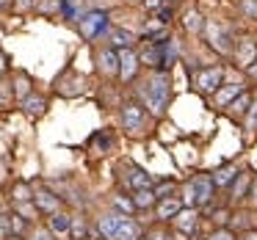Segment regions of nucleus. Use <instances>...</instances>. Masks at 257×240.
<instances>
[{"mask_svg": "<svg viewBox=\"0 0 257 240\" xmlns=\"http://www.w3.org/2000/svg\"><path fill=\"white\" fill-rule=\"evenodd\" d=\"M243 240H257V232H249V234H243Z\"/></svg>", "mask_w": 257, "mask_h": 240, "instance_id": "obj_40", "label": "nucleus"}, {"mask_svg": "<svg viewBox=\"0 0 257 240\" xmlns=\"http://www.w3.org/2000/svg\"><path fill=\"white\" fill-rule=\"evenodd\" d=\"M9 234H12V221L9 215H0V240H6Z\"/></svg>", "mask_w": 257, "mask_h": 240, "instance_id": "obj_26", "label": "nucleus"}, {"mask_svg": "<svg viewBox=\"0 0 257 240\" xmlns=\"http://www.w3.org/2000/svg\"><path fill=\"white\" fill-rule=\"evenodd\" d=\"M0 69H6V61H3V53H0Z\"/></svg>", "mask_w": 257, "mask_h": 240, "instance_id": "obj_43", "label": "nucleus"}, {"mask_svg": "<svg viewBox=\"0 0 257 240\" xmlns=\"http://www.w3.org/2000/svg\"><path fill=\"white\" fill-rule=\"evenodd\" d=\"M172 190H174V185H172V182H163L161 188L152 190V193H155V199H158V196H161V199H169V196H172Z\"/></svg>", "mask_w": 257, "mask_h": 240, "instance_id": "obj_27", "label": "nucleus"}, {"mask_svg": "<svg viewBox=\"0 0 257 240\" xmlns=\"http://www.w3.org/2000/svg\"><path fill=\"white\" fill-rule=\"evenodd\" d=\"M116 207H122L124 212H130V210H136L133 207V201H127V199H116Z\"/></svg>", "mask_w": 257, "mask_h": 240, "instance_id": "obj_34", "label": "nucleus"}, {"mask_svg": "<svg viewBox=\"0 0 257 240\" xmlns=\"http://www.w3.org/2000/svg\"><path fill=\"white\" fill-rule=\"evenodd\" d=\"M9 3H12V0H0V9H6Z\"/></svg>", "mask_w": 257, "mask_h": 240, "instance_id": "obj_41", "label": "nucleus"}, {"mask_svg": "<svg viewBox=\"0 0 257 240\" xmlns=\"http://www.w3.org/2000/svg\"><path fill=\"white\" fill-rule=\"evenodd\" d=\"M172 3H177V0H172Z\"/></svg>", "mask_w": 257, "mask_h": 240, "instance_id": "obj_44", "label": "nucleus"}, {"mask_svg": "<svg viewBox=\"0 0 257 240\" xmlns=\"http://www.w3.org/2000/svg\"><path fill=\"white\" fill-rule=\"evenodd\" d=\"M155 204V193L150 190H136V199H133V207H139V210H147V207Z\"/></svg>", "mask_w": 257, "mask_h": 240, "instance_id": "obj_19", "label": "nucleus"}, {"mask_svg": "<svg viewBox=\"0 0 257 240\" xmlns=\"http://www.w3.org/2000/svg\"><path fill=\"white\" fill-rule=\"evenodd\" d=\"M34 204L39 212H58V207H61V201H58V196L47 193V190H39V193H34Z\"/></svg>", "mask_w": 257, "mask_h": 240, "instance_id": "obj_10", "label": "nucleus"}, {"mask_svg": "<svg viewBox=\"0 0 257 240\" xmlns=\"http://www.w3.org/2000/svg\"><path fill=\"white\" fill-rule=\"evenodd\" d=\"M127 185L133 190H150L152 188V177L147 171H141V168H133V171H130V177H127Z\"/></svg>", "mask_w": 257, "mask_h": 240, "instance_id": "obj_12", "label": "nucleus"}, {"mask_svg": "<svg viewBox=\"0 0 257 240\" xmlns=\"http://www.w3.org/2000/svg\"><path fill=\"white\" fill-rule=\"evenodd\" d=\"M213 221H216V223H221V226H224V223L229 221V212H227V210H218L216 215H213Z\"/></svg>", "mask_w": 257, "mask_h": 240, "instance_id": "obj_32", "label": "nucleus"}, {"mask_svg": "<svg viewBox=\"0 0 257 240\" xmlns=\"http://www.w3.org/2000/svg\"><path fill=\"white\" fill-rule=\"evenodd\" d=\"M251 201H254V204H257V182L251 185Z\"/></svg>", "mask_w": 257, "mask_h": 240, "instance_id": "obj_38", "label": "nucleus"}, {"mask_svg": "<svg viewBox=\"0 0 257 240\" xmlns=\"http://www.w3.org/2000/svg\"><path fill=\"white\" fill-rule=\"evenodd\" d=\"M235 58L240 61V67L249 69L251 64H254V58H257V42L254 39H243V42H240V47L235 50Z\"/></svg>", "mask_w": 257, "mask_h": 240, "instance_id": "obj_9", "label": "nucleus"}, {"mask_svg": "<svg viewBox=\"0 0 257 240\" xmlns=\"http://www.w3.org/2000/svg\"><path fill=\"white\" fill-rule=\"evenodd\" d=\"M34 6V0H17V9H31Z\"/></svg>", "mask_w": 257, "mask_h": 240, "instance_id": "obj_36", "label": "nucleus"}, {"mask_svg": "<svg viewBox=\"0 0 257 240\" xmlns=\"http://www.w3.org/2000/svg\"><path fill=\"white\" fill-rule=\"evenodd\" d=\"M207 240H235V234L229 232V229H216V232H213Z\"/></svg>", "mask_w": 257, "mask_h": 240, "instance_id": "obj_28", "label": "nucleus"}, {"mask_svg": "<svg viewBox=\"0 0 257 240\" xmlns=\"http://www.w3.org/2000/svg\"><path fill=\"white\" fill-rule=\"evenodd\" d=\"M169 94H172V80H169L166 72H155L144 86H141V97H144L147 108H150L152 113H158V116L166 111Z\"/></svg>", "mask_w": 257, "mask_h": 240, "instance_id": "obj_1", "label": "nucleus"}, {"mask_svg": "<svg viewBox=\"0 0 257 240\" xmlns=\"http://www.w3.org/2000/svg\"><path fill=\"white\" fill-rule=\"evenodd\" d=\"M246 127L249 130L257 127V102H251V113H249V119H246Z\"/></svg>", "mask_w": 257, "mask_h": 240, "instance_id": "obj_29", "label": "nucleus"}, {"mask_svg": "<svg viewBox=\"0 0 257 240\" xmlns=\"http://www.w3.org/2000/svg\"><path fill=\"white\" fill-rule=\"evenodd\" d=\"M34 240H56V234H53L50 229H39V232L34 234Z\"/></svg>", "mask_w": 257, "mask_h": 240, "instance_id": "obj_31", "label": "nucleus"}, {"mask_svg": "<svg viewBox=\"0 0 257 240\" xmlns=\"http://www.w3.org/2000/svg\"><path fill=\"white\" fill-rule=\"evenodd\" d=\"M69 226H72V218L67 212H53L50 215V232L53 234H67Z\"/></svg>", "mask_w": 257, "mask_h": 240, "instance_id": "obj_15", "label": "nucleus"}, {"mask_svg": "<svg viewBox=\"0 0 257 240\" xmlns=\"http://www.w3.org/2000/svg\"><path fill=\"white\" fill-rule=\"evenodd\" d=\"M28 89H31L28 78H25V75H20V78H17V97H20V100H25V97H28Z\"/></svg>", "mask_w": 257, "mask_h": 240, "instance_id": "obj_25", "label": "nucleus"}, {"mask_svg": "<svg viewBox=\"0 0 257 240\" xmlns=\"http://www.w3.org/2000/svg\"><path fill=\"white\" fill-rule=\"evenodd\" d=\"M97 226H100L105 240H136L139 237V226L127 215H102Z\"/></svg>", "mask_w": 257, "mask_h": 240, "instance_id": "obj_2", "label": "nucleus"}, {"mask_svg": "<svg viewBox=\"0 0 257 240\" xmlns=\"http://www.w3.org/2000/svg\"><path fill=\"white\" fill-rule=\"evenodd\" d=\"M136 42V36L130 34V31H122V28H116V31H111V47H119V50H130V45Z\"/></svg>", "mask_w": 257, "mask_h": 240, "instance_id": "obj_16", "label": "nucleus"}, {"mask_svg": "<svg viewBox=\"0 0 257 240\" xmlns=\"http://www.w3.org/2000/svg\"><path fill=\"white\" fill-rule=\"evenodd\" d=\"M28 199H34V196H31V190H28V185L20 182L17 188H14V201H17V204H23V201H28Z\"/></svg>", "mask_w": 257, "mask_h": 240, "instance_id": "obj_23", "label": "nucleus"}, {"mask_svg": "<svg viewBox=\"0 0 257 240\" xmlns=\"http://www.w3.org/2000/svg\"><path fill=\"white\" fill-rule=\"evenodd\" d=\"M147 240H169V234L166 232H152V234H147Z\"/></svg>", "mask_w": 257, "mask_h": 240, "instance_id": "obj_35", "label": "nucleus"}, {"mask_svg": "<svg viewBox=\"0 0 257 240\" xmlns=\"http://www.w3.org/2000/svg\"><path fill=\"white\" fill-rule=\"evenodd\" d=\"M196 212L194 210H180L177 215H174V223H177V229L180 232H185V234H194L196 232Z\"/></svg>", "mask_w": 257, "mask_h": 240, "instance_id": "obj_11", "label": "nucleus"}, {"mask_svg": "<svg viewBox=\"0 0 257 240\" xmlns=\"http://www.w3.org/2000/svg\"><path fill=\"white\" fill-rule=\"evenodd\" d=\"M158 20H161V23H169V20H172V9H158Z\"/></svg>", "mask_w": 257, "mask_h": 240, "instance_id": "obj_33", "label": "nucleus"}, {"mask_svg": "<svg viewBox=\"0 0 257 240\" xmlns=\"http://www.w3.org/2000/svg\"><path fill=\"white\" fill-rule=\"evenodd\" d=\"M213 188H216V185H213L210 177H205V174H202V177H194L185 185V201H188V204H196V207L207 204V201L213 199Z\"/></svg>", "mask_w": 257, "mask_h": 240, "instance_id": "obj_3", "label": "nucleus"}, {"mask_svg": "<svg viewBox=\"0 0 257 240\" xmlns=\"http://www.w3.org/2000/svg\"><path fill=\"white\" fill-rule=\"evenodd\" d=\"M246 182H249V179H246V174H238V185H235V199H238V196L246 190Z\"/></svg>", "mask_w": 257, "mask_h": 240, "instance_id": "obj_30", "label": "nucleus"}, {"mask_svg": "<svg viewBox=\"0 0 257 240\" xmlns=\"http://www.w3.org/2000/svg\"><path fill=\"white\" fill-rule=\"evenodd\" d=\"M122 122H124V130H127V133H141V127H144V108H141L139 102H124Z\"/></svg>", "mask_w": 257, "mask_h": 240, "instance_id": "obj_7", "label": "nucleus"}, {"mask_svg": "<svg viewBox=\"0 0 257 240\" xmlns=\"http://www.w3.org/2000/svg\"><path fill=\"white\" fill-rule=\"evenodd\" d=\"M78 25H80L83 39L94 42L97 36L108 28V14L105 12H89V14H83V17H78Z\"/></svg>", "mask_w": 257, "mask_h": 240, "instance_id": "obj_4", "label": "nucleus"}, {"mask_svg": "<svg viewBox=\"0 0 257 240\" xmlns=\"http://www.w3.org/2000/svg\"><path fill=\"white\" fill-rule=\"evenodd\" d=\"M119 75H122V80H133L136 69H139V58H136L133 50H119Z\"/></svg>", "mask_w": 257, "mask_h": 240, "instance_id": "obj_8", "label": "nucleus"}, {"mask_svg": "<svg viewBox=\"0 0 257 240\" xmlns=\"http://www.w3.org/2000/svg\"><path fill=\"white\" fill-rule=\"evenodd\" d=\"M240 91H243L240 86H227L224 91H218V94H216V102H218V105H229V102L240 94Z\"/></svg>", "mask_w": 257, "mask_h": 240, "instance_id": "obj_20", "label": "nucleus"}, {"mask_svg": "<svg viewBox=\"0 0 257 240\" xmlns=\"http://www.w3.org/2000/svg\"><path fill=\"white\" fill-rule=\"evenodd\" d=\"M240 12L246 17H257V0H240Z\"/></svg>", "mask_w": 257, "mask_h": 240, "instance_id": "obj_24", "label": "nucleus"}, {"mask_svg": "<svg viewBox=\"0 0 257 240\" xmlns=\"http://www.w3.org/2000/svg\"><path fill=\"white\" fill-rule=\"evenodd\" d=\"M100 69L105 75H116L119 72V56H116V50H102L100 53Z\"/></svg>", "mask_w": 257, "mask_h": 240, "instance_id": "obj_13", "label": "nucleus"}, {"mask_svg": "<svg viewBox=\"0 0 257 240\" xmlns=\"http://www.w3.org/2000/svg\"><path fill=\"white\" fill-rule=\"evenodd\" d=\"M6 240H23V237H20V234H9Z\"/></svg>", "mask_w": 257, "mask_h": 240, "instance_id": "obj_42", "label": "nucleus"}, {"mask_svg": "<svg viewBox=\"0 0 257 240\" xmlns=\"http://www.w3.org/2000/svg\"><path fill=\"white\" fill-rule=\"evenodd\" d=\"M45 97H36V94H28L23 100V111L28 113V116H42V113H45Z\"/></svg>", "mask_w": 257, "mask_h": 240, "instance_id": "obj_14", "label": "nucleus"}, {"mask_svg": "<svg viewBox=\"0 0 257 240\" xmlns=\"http://www.w3.org/2000/svg\"><path fill=\"white\" fill-rule=\"evenodd\" d=\"M238 168L235 166H224V168H218L216 174H213V185H229V182H235V179H238Z\"/></svg>", "mask_w": 257, "mask_h": 240, "instance_id": "obj_18", "label": "nucleus"}, {"mask_svg": "<svg viewBox=\"0 0 257 240\" xmlns=\"http://www.w3.org/2000/svg\"><path fill=\"white\" fill-rule=\"evenodd\" d=\"M249 105H251V97L246 94V91H240V94L235 97V100L229 102L227 108H229V111H232V113H243V111H246V108H249Z\"/></svg>", "mask_w": 257, "mask_h": 240, "instance_id": "obj_21", "label": "nucleus"}, {"mask_svg": "<svg viewBox=\"0 0 257 240\" xmlns=\"http://www.w3.org/2000/svg\"><path fill=\"white\" fill-rule=\"evenodd\" d=\"M194 83H196V89H199V91L210 94V91H216L218 83H221V69H218V67L194 69Z\"/></svg>", "mask_w": 257, "mask_h": 240, "instance_id": "obj_6", "label": "nucleus"}, {"mask_svg": "<svg viewBox=\"0 0 257 240\" xmlns=\"http://www.w3.org/2000/svg\"><path fill=\"white\" fill-rule=\"evenodd\" d=\"M158 3H161V0H147V6L150 9H158Z\"/></svg>", "mask_w": 257, "mask_h": 240, "instance_id": "obj_39", "label": "nucleus"}, {"mask_svg": "<svg viewBox=\"0 0 257 240\" xmlns=\"http://www.w3.org/2000/svg\"><path fill=\"white\" fill-rule=\"evenodd\" d=\"M180 210H183V204H180L177 199H163L161 204H158V218H163V221H169V218H174Z\"/></svg>", "mask_w": 257, "mask_h": 240, "instance_id": "obj_17", "label": "nucleus"}, {"mask_svg": "<svg viewBox=\"0 0 257 240\" xmlns=\"http://www.w3.org/2000/svg\"><path fill=\"white\" fill-rule=\"evenodd\" d=\"M207 39H210V47L218 53H232V36H229V28L221 23H207Z\"/></svg>", "mask_w": 257, "mask_h": 240, "instance_id": "obj_5", "label": "nucleus"}, {"mask_svg": "<svg viewBox=\"0 0 257 240\" xmlns=\"http://www.w3.org/2000/svg\"><path fill=\"white\" fill-rule=\"evenodd\" d=\"M185 31H191V34H199V31H202L199 12H188V14H185Z\"/></svg>", "mask_w": 257, "mask_h": 240, "instance_id": "obj_22", "label": "nucleus"}, {"mask_svg": "<svg viewBox=\"0 0 257 240\" xmlns=\"http://www.w3.org/2000/svg\"><path fill=\"white\" fill-rule=\"evenodd\" d=\"M249 75H251V78H257V58H254V64L249 67Z\"/></svg>", "mask_w": 257, "mask_h": 240, "instance_id": "obj_37", "label": "nucleus"}]
</instances>
